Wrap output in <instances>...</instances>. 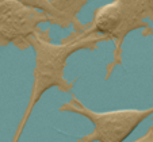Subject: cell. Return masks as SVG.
Segmentation results:
<instances>
[{
    "label": "cell",
    "mask_w": 153,
    "mask_h": 142,
    "mask_svg": "<svg viewBox=\"0 0 153 142\" xmlns=\"http://www.w3.org/2000/svg\"><path fill=\"white\" fill-rule=\"evenodd\" d=\"M65 108L80 112L81 115H85L95 125L94 133L85 137L83 139L84 142H122L133 133V130L145 118L153 114V108H149V110H121L96 114L83 107L76 100H73V103L68 104Z\"/></svg>",
    "instance_id": "obj_1"
},
{
    "label": "cell",
    "mask_w": 153,
    "mask_h": 142,
    "mask_svg": "<svg viewBox=\"0 0 153 142\" xmlns=\"http://www.w3.org/2000/svg\"><path fill=\"white\" fill-rule=\"evenodd\" d=\"M99 38H91L87 33L83 37H80L77 41H73L71 44L62 45V46L54 47V52L46 50L42 55L39 53V60H38V70H37V93L35 96H39L43 89L49 88L54 83L56 75L60 77L61 70H62L65 58L73 53L75 50L87 47L88 45L98 42Z\"/></svg>",
    "instance_id": "obj_3"
},
{
    "label": "cell",
    "mask_w": 153,
    "mask_h": 142,
    "mask_svg": "<svg viewBox=\"0 0 153 142\" xmlns=\"http://www.w3.org/2000/svg\"><path fill=\"white\" fill-rule=\"evenodd\" d=\"M149 14L148 0H115L113 4L98 10L94 31L114 38H123L129 31L138 29Z\"/></svg>",
    "instance_id": "obj_2"
},
{
    "label": "cell",
    "mask_w": 153,
    "mask_h": 142,
    "mask_svg": "<svg viewBox=\"0 0 153 142\" xmlns=\"http://www.w3.org/2000/svg\"><path fill=\"white\" fill-rule=\"evenodd\" d=\"M148 8H149V14L153 18V0H148Z\"/></svg>",
    "instance_id": "obj_5"
},
{
    "label": "cell",
    "mask_w": 153,
    "mask_h": 142,
    "mask_svg": "<svg viewBox=\"0 0 153 142\" xmlns=\"http://www.w3.org/2000/svg\"><path fill=\"white\" fill-rule=\"evenodd\" d=\"M136 142H153V129L150 127L149 130H148V133L145 134L142 138H140V139H137Z\"/></svg>",
    "instance_id": "obj_4"
}]
</instances>
